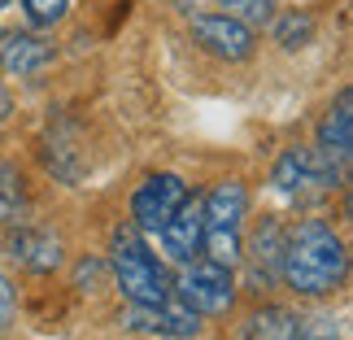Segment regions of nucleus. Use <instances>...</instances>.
Masks as SVG:
<instances>
[{
    "label": "nucleus",
    "mask_w": 353,
    "mask_h": 340,
    "mask_svg": "<svg viewBox=\"0 0 353 340\" xmlns=\"http://www.w3.org/2000/svg\"><path fill=\"white\" fill-rule=\"evenodd\" d=\"M5 5H9V0H0V9H5Z\"/></svg>",
    "instance_id": "22"
},
{
    "label": "nucleus",
    "mask_w": 353,
    "mask_h": 340,
    "mask_svg": "<svg viewBox=\"0 0 353 340\" xmlns=\"http://www.w3.org/2000/svg\"><path fill=\"white\" fill-rule=\"evenodd\" d=\"M9 257L22 270L44 275V270H57L61 266V240L48 236V231H39V227H18L9 236Z\"/></svg>",
    "instance_id": "9"
},
{
    "label": "nucleus",
    "mask_w": 353,
    "mask_h": 340,
    "mask_svg": "<svg viewBox=\"0 0 353 340\" xmlns=\"http://www.w3.org/2000/svg\"><path fill=\"white\" fill-rule=\"evenodd\" d=\"M179 301L196 314H227L236 306L232 266L219 262H183L179 270Z\"/></svg>",
    "instance_id": "5"
},
{
    "label": "nucleus",
    "mask_w": 353,
    "mask_h": 340,
    "mask_svg": "<svg viewBox=\"0 0 353 340\" xmlns=\"http://www.w3.org/2000/svg\"><path fill=\"white\" fill-rule=\"evenodd\" d=\"M5 114H9V92L0 88V122H5Z\"/></svg>",
    "instance_id": "21"
},
{
    "label": "nucleus",
    "mask_w": 353,
    "mask_h": 340,
    "mask_svg": "<svg viewBox=\"0 0 353 340\" xmlns=\"http://www.w3.org/2000/svg\"><path fill=\"white\" fill-rule=\"evenodd\" d=\"M196 44L223 61H244L253 52V26L236 22L232 13H192Z\"/></svg>",
    "instance_id": "7"
},
{
    "label": "nucleus",
    "mask_w": 353,
    "mask_h": 340,
    "mask_svg": "<svg viewBox=\"0 0 353 340\" xmlns=\"http://www.w3.org/2000/svg\"><path fill=\"white\" fill-rule=\"evenodd\" d=\"M244 210H249V197H244V188H240L236 179L219 183L205 201H201V219H205V231H201V249L210 253V262L236 266L240 257H244V244H240Z\"/></svg>",
    "instance_id": "3"
},
{
    "label": "nucleus",
    "mask_w": 353,
    "mask_h": 340,
    "mask_svg": "<svg viewBox=\"0 0 353 340\" xmlns=\"http://www.w3.org/2000/svg\"><path fill=\"white\" fill-rule=\"evenodd\" d=\"M296 323H301V314H292V310H283V306L257 310V314L244 323V340H288L296 332Z\"/></svg>",
    "instance_id": "14"
},
{
    "label": "nucleus",
    "mask_w": 353,
    "mask_h": 340,
    "mask_svg": "<svg viewBox=\"0 0 353 340\" xmlns=\"http://www.w3.org/2000/svg\"><path fill=\"white\" fill-rule=\"evenodd\" d=\"M345 266H349V253H345L341 236H336L327 223L305 219V223H296L288 236H283L279 279L288 283L292 292H301V297H327V292L341 288Z\"/></svg>",
    "instance_id": "1"
},
{
    "label": "nucleus",
    "mask_w": 353,
    "mask_h": 340,
    "mask_svg": "<svg viewBox=\"0 0 353 340\" xmlns=\"http://www.w3.org/2000/svg\"><path fill=\"white\" fill-rule=\"evenodd\" d=\"M131 323L135 328H148V332H161V336H196L201 314L188 310L179 297H166V301H157V306H135Z\"/></svg>",
    "instance_id": "10"
},
{
    "label": "nucleus",
    "mask_w": 353,
    "mask_h": 340,
    "mask_svg": "<svg viewBox=\"0 0 353 340\" xmlns=\"http://www.w3.org/2000/svg\"><path fill=\"white\" fill-rule=\"evenodd\" d=\"M26 206V192H22V174L9 166V161H0V223H13Z\"/></svg>",
    "instance_id": "15"
},
{
    "label": "nucleus",
    "mask_w": 353,
    "mask_h": 340,
    "mask_svg": "<svg viewBox=\"0 0 353 340\" xmlns=\"http://www.w3.org/2000/svg\"><path fill=\"white\" fill-rule=\"evenodd\" d=\"M9 319H13V283L0 275V332L9 328Z\"/></svg>",
    "instance_id": "20"
},
{
    "label": "nucleus",
    "mask_w": 353,
    "mask_h": 340,
    "mask_svg": "<svg viewBox=\"0 0 353 340\" xmlns=\"http://www.w3.org/2000/svg\"><path fill=\"white\" fill-rule=\"evenodd\" d=\"M110 266H114V279L122 297L131 306H157L170 297V279L161 262L148 253V244L140 240V227H118L114 240H110Z\"/></svg>",
    "instance_id": "2"
},
{
    "label": "nucleus",
    "mask_w": 353,
    "mask_h": 340,
    "mask_svg": "<svg viewBox=\"0 0 353 340\" xmlns=\"http://www.w3.org/2000/svg\"><path fill=\"white\" fill-rule=\"evenodd\" d=\"M48 61H52V48L44 44V39H35L26 31H5L0 35V66H5L9 74L31 79V74L44 70Z\"/></svg>",
    "instance_id": "11"
},
{
    "label": "nucleus",
    "mask_w": 353,
    "mask_h": 340,
    "mask_svg": "<svg viewBox=\"0 0 353 340\" xmlns=\"http://www.w3.org/2000/svg\"><path fill=\"white\" fill-rule=\"evenodd\" d=\"M22 5H26V18L35 26H52V22L65 18V5H70V0H22Z\"/></svg>",
    "instance_id": "18"
},
{
    "label": "nucleus",
    "mask_w": 353,
    "mask_h": 340,
    "mask_svg": "<svg viewBox=\"0 0 353 340\" xmlns=\"http://www.w3.org/2000/svg\"><path fill=\"white\" fill-rule=\"evenodd\" d=\"M188 201V183L179 174H148L131 197V219L140 231H157Z\"/></svg>",
    "instance_id": "6"
},
{
    "label": "nucleus",
    "mask_w": 353,
    "mask_h": 340,
    "mask_svg": "<svg viewBox=\"0 0 353 340\" xmlns=\"http://www.w3.org/2000/svg\"><path fill=\"white\" fill-rule=\"evenodd\" d=\"M319 148L327 153L332 161H341L349 166V153H353V114H349V92L336 97V110L323 118L319 127Z\"/></svg>",
    "instance_id": "12"
},
{
    "label": "nucleus",
    "mask_w": 353,
    "mask_h": 340,
    "mask_svg": "<svg viewBox=\"0 0 353 340\" xmlns=\"http://www.w3.org/2000/svg\"><path fill=\"white\" fill-rule=\"evenodd\" d=\"M253 279H262V288L270 279H279V257H283V227L262 223V231L253 236Z\"/></svg>",
    "instance_id": "13"
},
{
    "label": "nucleus",
    "mask_w": 353,
    "mask_h": 340,
    "mask_svg": "<svg viewBox=\"0 0 353 340\" xmlns=\"http://www.w3.org/2000/svg\"><path fill=\"white\" fill-rule=\"evenodd\" d=\"M219 5H223V13H232V18L244 22V26H266L275 18L279 0H219Z\"/></svg>",
    "instance_id": "17"
},
{
    "label": "nucleus",
    "mask_w": 353,
    "mask_h": 340,
    "mask_svg": "<svg viewBox=\"0 0 353 340\" xmlns=\"http://www.w3.org/2000/svg\"><path fill=\"white\" fill-rule=\"evenodd\" d=\"M201 231H205V219H201V201L188 197L183 206L157 227V240H161V249H166L170 262L183 266V262H192V257L201 253Z\"/></svg>",
    "instance_id": "8"
},
{
    "label": "nucleus",
    "mask_w": 353,
    "mask_h": 340,
    "mask_svg": "<svg viewBox=\"0 0 353 340\" xmlns=\"http://www.w3.org/2000/svg\"><path fill=\"white\" fill-rule=\"evenodd\" d=\"M341 174H345V166L332 161L323 148H292V153L279 157L270 183H275L283 197L301 201V197H323V192H332V188H341Z\"/></svg>",
    "instance_id": "4"
},
{
    "label": "nucleus",
    "mask_w": 353,
    "mask_h": 340,
    "mask_svg": "<svg viewBox=\"0 0 353 340\" xmlns=\"http://www.w3.org/2000/svg\"><path fill=\"white\" fill-rule=\"evenodd\" d=\"M288 340H336V323L332 319H301Z\"/></svg>",
    "instance_id": "19"
},
{
    "label": "nucleus",
    "mask_w": 353,
    "mask_h": 340,
    "mask_svg": "<svg viewBox=\"0 0 353 340\" xmlns=\"http://www.w3.org/2000/svg\"><path fill=\"white\" fill-rule=\"evenodd\" d=\"M275 22V39L283 48H305L314 39V18L310 13H288V18H270Z\"/></svg>",
    "instance_id": "16"
}]
</instances>
